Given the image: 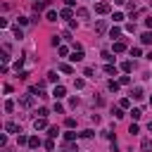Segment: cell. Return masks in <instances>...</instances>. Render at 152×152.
I'll return each mask as SVG.
<instances>
[{"label": "cell", "instance_id": "d6986e66", "mask_svg": "<svg viewBox=\"0 0 152 152\" xmlns=\"http://www.w3.org/2000/svg\"><path fill=\"white\" fill-rule=\"evenodd\" d=\"M128 133H131V136H136V133H140V128H138V124H131V128H128Z\"/></svg>", "mask_w": 152, "mask_h": 152}, {"label": "cell", "instance_id": "9c48e42d", "mask_svg": "<svg viewBox=\"0 0 152 152\" xmlns=\"http://www.w3.org/2000/svg\"><path fill=\"white\" fill-rule=\"evenodd\" d=\"M5 128H7L10 133H17V131H19V126H17L14 121H7V124H5Z\"/></svg>", "mask_w": 152, "mask_h": 152}, {"label": "cell", "instance_id": "484cf974", "mask_svg": "<svg viewBox=\"0 0 152 152\" xmlns=\"http://www.w3.org/2000/svg\"><path fill=\"white\" fill-rule=\"evenodd\" d=\"M64 138H67V140H76V133H74V131H69V133H64Z\"/></svg>", "mask_w": 152, "mask_h": 152}, {"label": "cell", "instance_id": "7a4b0ae2", "mask_svg": "<svg viewBox=\"0 0 152 152\" xmlns=\"http://www.w3.org/2000/svg\"><path fill=\"white\" fill-rule=\"evenodd\" d=\"M45 126H48V124H45V117H41V119L33 121V128H36V131H41V128H45Z\"/></svg>", "mask_w": 152, "mask_h": 152}, {"label": "cell", "instance_id": "603a6c76", "mask_svg": "<svg viewBox=\"0 0 152 152\" xmlns=\"http://www.w3.org/2000/svg\"><path fill=\"white\" fill-rule=\"evenodd\" d=\"M79 17H81V19H88V10H86V7H79Z\"/></svg>", "mask_w": 152, "mask_h": 152}, {"label": "cell", "instance_id": "836d02e7", "mask_svg": "<svg viewBox=\"0 0 152 152\" xmlns=\"http://www.w3.org/2000/svg\"><path fill=\"white\" fill-rule=\"evenodd\" d=\"M150 102H152V98H150Z\"/></svg>", "mask_w": 152, "mask_h": 152}, {"label": "cell", "instance_id": "30bf717a", "mask_svg": "<svg viewBox=\"0 0 152 152\" xmlns=\"http://www.w3.org/2000/svg\"><path fill=\"white\" fill-rule=\"evenodd\" d=\"M124 50H126V43H121V41L114 43V52H124Z\"/></svg>", "mask_w": 152, "mask_h": 152}, {"label": "cell", "instance_id": "6da1fadb", "mask_svg": "<svg viewBox=\"0 0 152 152\" xmlns=\"http://www.w3.org/2000/svg\"><path fill=\"white\" fill-rule=\"evenodd\" d=\"M95 12H98V14H107L109 12V3H98V5H95Z\"/></svg>", "mask_w": 152, "mask_h": 152}, {"label": "cell", "instance_id": "9a60e30c", "mask_svg": "<svg viewBox=\"0 0 152 152\" xmlns=\"http://www.w3.org/2000/svg\"><path fill=\"white\" fill-rule=\"evenodd\" d=\"M121 69H124L126 74H131V71H133V62H124V64H121Z\"/></svg>", "mask_w": 152, "mask_h": 152}, {"label": "cell", "instance_id": "4316f807", "mask_svg": "<svg viewBox=\"0 0 152 152\" xmlns=\"http://www.w3.org/2000/svg\"><path fill=\"white\" fill-rule=\"evenodd\" d=\"M74 86H76V88H79V90H81V88H83L86 83H83V79H76V81H74Z\"/></svg>", "mask_w": 152, "mask_h": 152}, {"label": "cell", "instance_id": "1f68e13d", "mask_svg": "<svg viewBox=\"0 0 152 152\" xmlns=\"http://www.w3.org/2000/svg\"><path fill=\"white\" fill-rule=\"evenodd\" d=\"M145 26H147V29H152V17H150V19H145Z\"/></svg>", "mask_w": 152, "mask_h": 152}, {"label": "cell", "instance_id": "44dd1931", "mask_svg": "<svg viewBox=\"0 0 152 152\" xmlns=\"http://www.w3.org/2000/svg\"><path fill=\"white\" fill-rule=\"evenodd\" d=\"M131 117H133V119H140L143 112H140V109H131Z\"/></svg>", "mask_w": 152, "mask_h": 152}, {"label": "cell", "instance_id": "4dcf8cb0", "mask_svg": "<svg viewBox=\"0 0 152 152\" xmlns=\"http://www.w3.org/2000/svg\"><path fill=\"white\" fill-rule=\"evenodd\" d=\"M128 105H131V100H126V98H124V100L119 102V107H121V109H124V107H128Z\"/></svg>", "mask_w": 152, "mask_h": 152}, {"label": "cell", "instance_id": "7402d4cb", "mask_svg": "<svg viewBox=\"0 0 152 152\" xmlns=\"http://www.w3.org/2000/svg\"><path fill=\"white\" fill-rule=\"evenodd\" d=\"M45 5H48V0H38V3H36V12H38V10H43Z\"/></svg>", "mask_w": 152, "mask_h": 152}, {"label": "cell", "instance_id": "52a82bcc", "mask_svg": "<svg viewBox=\"0 0 152 152\" xmlns=\"http://www.w3.org/2000/svg\"><path fill=\"white\" fill-rule=\"evenodd\" d=\"M140 41H143L145 45H150V43H152V33H150V31H145V33L140 36Z\"/></svg>", "mask_w": 152, "mask_h": 152}, {"label": "cell", "instance_id": "83f0119b", "mask_svg": "<svg viewBox=\"0 0 152 152\" xmlns=\"http://www.w3.org/2000/svg\"><path fill=\"white\" fill-rule=\"evenodd\" d=\"M67 126H69V128H74V126H76V119H74V117H69V119H67Z\"/></svg>", "mask_w": 152, "mask_h": 152}, {"label": "cell", "instance_id": "277c9868", "mask_svg": "<svg viewBox=\"0 0 152 152\" xmlns=\"http://www.w3.org/2000/svg\"><path fill=\"white\" fill-rule=\"evenodd\" d=\"M52 95H55V98H57V100H60V98H64V95H67V90H64V86H57Z\"/></svg>", "mask_w": 152, "mask_h": 152}, {"label": "cell", "instance_id": "8992f818", "mask_svg": "<svg viewBox=\"0 0 152 152\" xmlns=\"http://www.w3.org/2000/svg\"><path fill=\"white\" fill-rule=\"evenodd\" d=\"M140 147H143V152H150V150H152V140H150V138H145V140L140 143Z\"/></svg>", "mask_w": 152, "mask_h": 152}, {"label": "cell", "instance_id": "2e32d148", "mask_svg": "<svg viewBox=\"0 0 152 152\" xmlns=\"http://www.w3.org/2000/svg\"><path fill=\"white\" fill-rule=\"evenodd\" d=\"M60 71H62V74H74V69H71L69 64H60Z\"/></svg>", "mask_w": 152, "mask_h": 152}, {"label": "cell", "instance_id": "d4e9b609", "mask_svg": "<svg viewBox=\"0 0 152 152\" xmlns=\"http://www.w3.org/2000/svg\"><path fill=\"white\" fill-rule=\"evenodd\" d=\"M12 109H14V102L7 100V102H5V112H12Z\"/></svg>", "mask_w": 152, "mask_h": 152}, {"label": "cell", "instance_id": "f546056e", "mask_svg": "<svg viewBox=\"0 0 152 152\" xmlns=\"http://www.w3.org/2000/svg\"><path fill=\"white\" fill-rule=\"evenodd\" d=\"M19 145H29V138L26 136H19Z\"/></svg>", "mask_w": 152, "mask_h": 152}, {"label": "cell", "instance_id": "ac0fdd59", "mask_svg": "<svg viewBox=\"0 0 152 152\" xmlns=\"http://www.w3.org/2000/svg\"><path fill=\"white\" fill-rule=\"evenodd\" d=\"M57 133H60V131H57V126H50V128H48V136H50V138H57Z\"/></svg>", "mask_w": 152, "mask_h": 152}, {"label": "cell", "instance_id": "4fadbf2b", "mask_svg": "<svg viewBox=\"0 0 152 152\" xmlns=\"http://www.w3.org/2000/svg\"><path fill=\"white\" fill-rule=\"evenodd\" d=\"M45 17H48V22H57V12H55V10H48Z\"/></svg>", "mask_w": 152, "mask_h": 152}, {"label": "cell", "instance_id": "d6a6232c", "mask_svg": "<svg viewBox=\"0 0 152 152\" xmlns=\"http://www.w3.org/2000/svg\"><path fill=\"white\" fill-rule=\"evenodd\" d=\"M64 3H67V5H69V7H71V5H74V3H76V0H64Z\"/></svg>", "mask_w": 152, "mask_h": 152}, {"label": "cell", "instance_id": "8fae6325", "mask_svg": "<svg viewBox=\"0 0 152 152\" xmlns=\"http://www.w3.org/2000/svg\"><path fill=\"white\" fill-rule=\"evenodd\" d=\"M105 74H109V76H117V67H114V64H107V67H105Z\"/></svg>", "mask_w": 152, "mask_h": 152}, {"label": "cell", "instance_id": "3957f363", "mask_svg": "<svg viewBox=\"0 0 152 152\" xmlns=\"http://www.w3.org/2000/svg\"><path fill=\"white\" fill-rule=\"evenodd\" d=\"M69 60H71V62H81V60H83V50H74V55L69 57Z\"/></svg>", "mask_w": 152, "mask_h": 152}, {"label": "cell", "instance_id": "cb8c5ba5", "mask_svg": "<svg viewBox=\"0 0 152 152\" xmlns=\"http://www.w3.org/2000/svg\"><path fill=\"white\" fill-rule=\"evenodd\" d=\"M71 14H74V12H71L69 7H67V10H62V17H64V19H71Z\"/></svg>", "mask_w": 152, "mask_h": 152}, {"label": "cell", "instance_id": "ffe728a7", "mask_svg": "<svg viewBox=\"0 0 152 152\" xmlns=\"http://www.w3.org/2000/svg\"><path fill=\"white\" fill-rule=\"evenodd\" d=\"M105 29H107V24H105V22H98V24H95V31H100V33H102Z\"/></svg>", "mask_w": 152, "mask_h": 152}, {"label": "cell", "instance_id": "5bb4252c", "mask_svg": "<svg viewBox=\"0 0 152 152\" xmlns=\"http://www.w3.org/2000/svg\"><path fill=\"white\" fill-rule=\"evenodd\" d=\"M38 145H41V140H38L36 136H31V138H29V147H38Z\"/></svg>", "mask_w": 152, "mask_h": 152}, {"label": "cell", "instance_id": "ba28073f", "mask_svg": "<svg viewBox=\"0 0 152 152\" xmlns=\"http://www.w3.org/2000/svg\"><path fill=\"white\" fill-rule=\"evenodd\" d=\"M33 105V95H26V98H22V107H31Z\"/></svg>", "mask_w": 152, "mask_h": 152}, {"label": "cell", "instance_id": "5b68a950", "mask_svg": "<svg viewBox=\"0 0 152 152\" xmlns=\"http://www.w3.org/2000/svg\"><path fill=\"white\" fill-rule=\"evenodd\" d=\"M131 95H133V100H140V98H143V88H140V86H136V88L131 90Z\"/></svg>", "mask_w": 152, "mask_h": 152}, {"label": "cell", "instance_id": "7c38bea8", "mask_svg": "<svg viewBox=\"0 0 152 152\" xmlns=\"http://www.w3.org/2000/svg\"><path fill=\"white\" fill-rule=\"evenodd\" d=\"M109 36H112V38H119V36H121V29H119V26H112Z\"/></svg>", "mask_w": 152, "mask_h": 152}, {"label": "cell", "instance_id": "f1b7e54d", "mask_svg": "<svg viewBox=\"0 0 152 152\" xmlns=\"http://www.w3.org/2000/svg\"><path fill=\"white\" fill-rule=\"evenodd\" d=\"M55 112H57V114H62V112H64V107H62L60 102H55Z\"/></svg>", "mask_w": 152, "mask_h": 152}, {"label": "cell", "instance_id": "e0dca14e", "mask_svg": "<svg viewBox=\"0 0 152 152\" xmlns=\"http://www.w3.org/2000/svg\"><path fill=\"white\" fill-rule=\"evenodd\" d=\"M107 88H109L112 93H117V90H119V83H117V81H109V83H107Z\"/></svg>", "mask_w": 152, "mask_h": 152}]
</instances>
